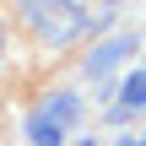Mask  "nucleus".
Returning a JSON list of instances; mask_svg holds the SVG:
<instances>
[{"instance_id":"3","label":"nucleus","mask_w":146,"mask_h":146,"mask_svg":"<svg viewBox=\"0 0 146 146\" xmlns=\"http://www.w3.org/2000/svg\"><path fill=\"white\" fill-rule=\"evenodd\" d=\"M141 108H146V65L125 76V87H119V103H114V119H130V114H141Z\"/></svg>"},{"instance_id":"5","label":"nucleus","mask_w":146,"mask_h":146,"mask_svg":"<svg viewBox=\"0 0 146 146\" xmlns=\"http://www.w3.org/2000/svg\"><path fill=\"white\" fill-rule=\"evenodd\" d=\"M38 114H49L54 125H65V130H70V125L81 119V98H76V92H49V103H43Z\"/></svg>"},{"instance_id":"6","label":"nucleus","mask_w":146,"mask_h":146,"mask_svg":"<svg viewBox=\"0 0 146 146\" xmlns=\"http://www.w3.org/2000/svg\"><path fill=\"white\" fill-rule=\"evenodd\" d=\"M0 65H5V16H0Z\"/></svg>"},{"instance_id":"2","label":"nucleus","mask_w":146,"mask_h":146,"mask_svg":"<svg viewBox=\"0 0 146 146\" xmlns=\"http://www.w3.org/2000/svg\"><path fill=\"white\" fill-rule=\"evenodd\" d=\"M130 54H135V38H130V33H119V38H103V43H98V49L81 60V70H87L92 81H103V76H114V70H119Z\"/></svg>"},{"instance_id":"1","label":"nucleus","mask_w":146,"mask_h":146,"mask_svg":"<svg viewBox=\"0 0 146 146\" xmlns=\"http://www.w3.org/2000/svg\"><path fill=\"white\" fill-rule=\"evenodd\" d=\"M16 27L38 49H65L76 38H87L98 22L81 0H16Z\"/></svg>"},{"instance_id":"4","label":"nucleus","mask_w":146,"mask_h":146,"mask_svg":"<svg viewBox=\"0 0 146 146\" xmlns=\"http://www.w3.org/2000/svg\"><path fill=\"white\" fill-rule=\"evenodd\" d=\"M65 135H70L65 125H54L49 114L33 108V119H27V146H65Z\"/></svg>"},{"instance_id":"8","label":"nucleus","mask_w":146,"mask_h":146,"mask_svg":"<svg viewBox=\"0 0 146 146\" xmlns=\"http://www.w3.org/2000/svg\"><path fill=\"white\" fill-rule=\"evenodd\" d=\"M108 5H114V0H108Z\"/></svg>"},{"instance_id":"7","label":"nucleus","mask_w":146,"mask_h":146,"mask_svg":"<svg viewBox=\"0 0 146 146\" xmlns=\"http://www.w3.org/2000/svg\"><path fill=\"white\" fill-rule=\"evenodd\" d=\"M119 146H135V135H125V141H119Z\"/></svg>"}]
</instances>
